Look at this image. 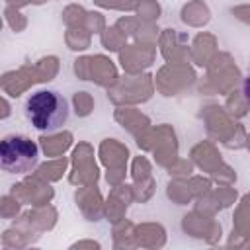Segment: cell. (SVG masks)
Listing matches in <instances>:
<instances>
[{
	"label": "cell",
	"instance_id": "1",
	"mask_svg": "<svg viewBox=\"0 0 250 250\" xmlns=\"http://www.w3.org/2000/svg\"><path fill=\"white\" fill-rule=\"evenodd\" d=\"M27 121L41 133H55L62 129L70 115L68 100L57 90H37L23 105Z\"/></svg>",
	"mask_w": 250,
	"mask_h": 250
},
{
	"label": "cell",
	"instance_id": "2",
	"mask_svg": "<svg viewBox=\"0 0 250 250\" xmlns=\"http://www.w3.org/2000/svg\"><path fill=\"white\" fill-rule=\"evenodd\" d=\"M39 146L23 135H8L0 143V166L10 174H27L39 164Z\"/></svg>",
	"mask_w": 250,
	"mask_h": 250
},
{
	"label": "cell",
	"instance_id": "3",
	"mask_svg": "<svg viewBox=\"0 0 250 250\" xmlns=\"http://www.w3.org/2000/svg\"><path fill=\"white\" fill-rule=\"evenodd\" d=\"M242 94H244V98H246V102L250 104V76L244 80V86H242Z\"/></svg>",
	"mask_w": 250,
	"mask_h": 250
}]
</instances>
